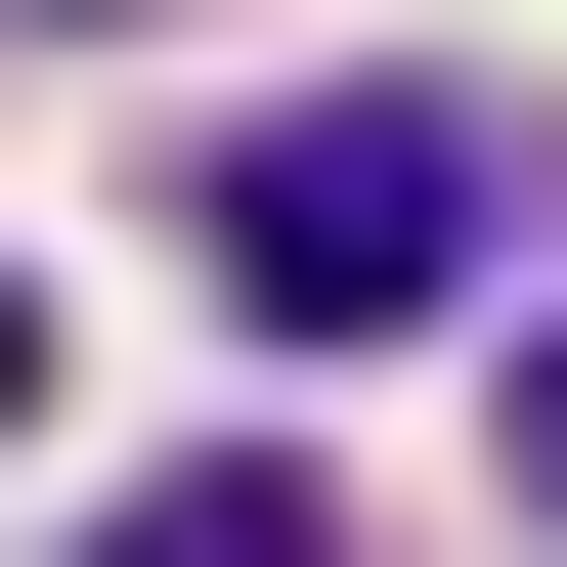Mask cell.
Listing matches in <instances>:
<instances>
[{
	"label": "cell",
	"mask_w": 567,
	"mask_h": 567,
	"mask_svg": "<svg viewBox=\"0 0 567 567\" xmlns=\"http://www.w3.org/2000/svg\"><path fill=\"white\" fill-rule=\"evenodd\" d=\"M0 393H44V306H0Z\"/></svg>",
	"instance_id": "cell-4"
},
{
	"label": "cell",
	"mask_w": 567,
	"mask_h": 567,
	"mask_svg": "<svg viewBox=\"0 0 567 567\" xmlns=\"http://www.w3.org/2000/svg\"><path fill=\"white\" fill-rule=\"evenodd\" d=\"M481 218H524L481 87H306V132H218V306L262 350H393V306H481Z\"/></svg>",
	"instance_id": "cell-1"
},
{
	"label": "cell",
	"mask_w": 567,
	"mask_h": 567,
	"mask_svg": "<svg viewBox=\"0 0 567 567\" xmlns=\"http://www.w3.org/2000/svg\"><path fill=\"white\" fill-rule=\"evenodd\" d=\"M524 524H567V306H524Z\"/></svg>",
	"instance_id": "cell-3"
},
{
	"label": "cell",
	"mask_w": 567,
	"mask_h": 567,
	"mask_svg": "<svg viewBox=\"0 0 567 567\" xmlns=\"http://www.w3.org/2000/svg\"><path fill=\"white\" fill-rule=\"evenodd\" d=\"M87 567H306V481H132V524H87Z\"/></svg>",
	"instance_id": "cell-2"
}]
</instances>
